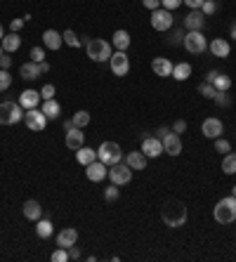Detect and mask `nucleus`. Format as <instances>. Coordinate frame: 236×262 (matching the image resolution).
Listing matches in <instances>:
<instances>
[{
	"mask_svg": "<svg viewBox=\"0 0 236 262\" xmlns=\"http://www.w3.org/2000/svg\"><path fill=\"white\" fill-rule=\"evenodd\" d=\"M161 220L173 229L184 227V222H187V206H184L182 201H177V199L165 201L163 208H161Z\"/></svg>",
	"mask_w": 236,
	"mask_h": 262,
	"instance_id": "f257e3e1",
	"label": "nucleus"
},
{
	"mask_svg": "<svg viewBox=\"0 0 236 262\" xmlns=\"http://www.w3.org/2000/svg\"><path fill=\"white\" fill-rule=\"evenodd\" d=\"M213 217H215L217 224L236 222V196H227V199L217 201V206L213 208Z\"/></svg>",
	"mask_w": 236,
	"mask_h": 262,
	"instance_id": "f03ea898",
	"label": "nucleus"
},
{
	"mask_svg": "<svg viewBox=\"0 0 236 262\" xmlns=\"http://www.w3.org/2000/svg\"><path fill=\"white\" fill-rule=\"evenodd\" d=\"M19 121H24V106L19 102L0 104V125H14Z\"/></svg>",
	"mask_w": 236,
	"mask_h": 262,
	"instance_id": "7ed1b4c3",
	"label": "nucleus"
},
{
	"mask_svg": "<svg viewBox=\"0 0 236 262\" xmlns=\"http://www.w3.org/2000/svg\"><path fill=\"white\" fill-rule=\"evenodd\" d=\"M97 159L102 163H107V166H116V163H121L123 161V152L118 142H102L99 149H97Z\"/></svg>",
	"mask_w": 236,
	"mask_h": 262,
	"instance_id": "20e7f679",
	"label": "nucleus"
},
{
	"mask_svg": "<svg viewBox=\"0 0 236 262\" xmlns=\"http://www.w3.org/2000/svg\"><path fill=\"white\" fill-rule=\"evenodd\" d=\"M85 50H88V57L92 62H109V59H111V45H109L107 41H102V38L88 41Z\"/></svg>",
	"mask_w": 236,
	"mask_h": 262,
	"instance_id": "39448f33",
	"label": "nucleus"
},
{
	"mask_svg": "<svg viewBox=\"0 0 236 262\" xmlns=\"http://www.w3.org/2000/svg\"><path fill=\"white\" fill-rule=\"evenodd\" d=\"M182 45L187 48V52H191V55H201V52L208 50V41H206L203 31H187Z\"/></svg>",
	"mask_w": 236,
	"mask_h": 262,
	"instance_id": "423d86ee",
	"label": "nucleus"
},
{
	"mask_svg": "<svg viewBox=\"0 0 236 262\" xmlns=\"http://www.w3.org/2000/svg\"><path fill=\"white\" fill-rule=\"evenodd\" d=\"M109 66H111V71H114V76H118V78L128 76V71H130V57L125 55L123 50H116V52H111Z\"/></svg>",
	"mask_w": 236,
	"mask_h": 262,
	"instance_id": "0eeeda50",
	"label": "nucleus"
},
{
	"mask_svg": "<svg viewBox=\"0 0 236 262\" xmlns=\"http://www.w3.org/2000/svg\"><path fill=\"white\" fill-rule=\"evenodd\" d=\"M109 177H111V184H128L130 179H132V168L128 163H116V166H109Z\"/></svg>",
	"mask_w": 236,
	"mask_h": 262,
	"instance_id": "6e6552de",
	"label": "nucleus"
},
{
	"mask_svg": "<svg viewBox=\"0 0 236 262\" xmlns=\"http://www.w3.org/2000/svg\"><path fill=\"white\" fill-rule=\"evenodd\" d=\"M24 125L33 132H43L47 125V116L41 109H26V114H24Z\"/></svg>",
	"mask_w": 236,
	"mask_h": 262,
	"instance_id": "1a4fd4ad",
	"label": "nucleus"
},
{
	"mask_svg": "<svg viewBox=\"0 0 236 262\" xmlns=\"http://www.w3.org/2000/svg\"><path fill=\"white\" fill-rule=\"evenodd\" d=\"M173 19H175V17H173V12H170V10H165V7H158V10H154V12H151V26L156 28V31H168L170 26H173Z\"/></svg>",
	"mask_w": 236,
	"mask_h": 262,
	"instance_id": "9d476101",
	"label": "nucleus"
},
{
	"mask_svg": "<svg viewBox=\"0 0 236 262\" xmlns=\"http://www.w3.org/2000/svg\"><path fill=\"white\" fill-rule=\"evenodd\" d=\"M142 154H144V156H147V159H158V156H161L163 154V142L158 137H144L142 139V149H140Z\"/></svg>",
	"mask_w": 236,
	"mask_h": 262,
	"instance_id": "9b49d317",
	"label": "nucleus"
},
{
	"mask_svg": "<svg viewBox=\"0 0 236 262\" xmlns=\"http://www.w3.org/2000/svg\"><path fill=\"white\" fill-rule=\"evenodd\" d=\"M222 130H224V125L220 118H206L201 125V132H203V137H208V139H217V137H222Z\"/></svg>",
	"mask_w": 236,
	"mask_h": 262,
	"instance_id": "f8f14e48",
	"label": "nucleus"
},
{
	"mask_svg": "<svg viewBox=\"0 0 236 262\" xmlns=\"http://www.w3.org/2000/svg\"><path fill=\"white\" fill-rule=\"evenodd\" d=\"M85 175H88L90 182H102L104 177H109V166L97 159V161H92L90 166H85Z\"/></svg>",
	"mask_w": 236,
	"mask_h": 262,
	"instance_id": "ddd939ff",
	"label": "nucleus"
},
{
	"mask_svg": "<svg viewBox=\"0 0 236 262\" xmlns=\"http://www.w3.org/2000/svg\"><path fill=\"white\" fill-rule=\"evenodd\" d=\"M161 142H163V154H170V156H180V154H182V139L173 130H170Z\"/></svg>",
	"mask_w": 236,
	"mask_h": 262,
	"instance_id": "4468645a",
	"label": "nucleus"
},
{
	"mask_svg": "<svg viewBox=\"0 0 236 262\" xmlns=\"http://www.w3.org/2000/svg\"><path fill=\"white\" fill-rule=\"evenodd\" d=\"M173 66H175V64L170 62L168 57H156L154 62H151V71H154L158 78H170L173 76Z\"/></svg>",
	"mask_w": 236,
	"mask_h": 262,
	"instance_id": "2eb2a0df",
	"label": "nucleus"
},
{
	"mask_svg": "<svg viewBox=\"0 0 236 262\" xmlns=\"http://www.w3.org/2000/svg\"><path fill=\"white\" fill-rule=\"evenodd\" d=\"M184 26H187V31H201V28L206 26V14H203L201 10H191V12L184 17Z\"/></svg>",
	"mask_w": 236,
	"mask_h": 262,
	"instance_id": "dca6fc26",
	"label": "nucleus"
},
{
	"mask_svg": "<svg viewBox=\"0 0 236 262\" xmlns=\"http://www.w3.org/2000/svg\"><path fill=\"white\" fill-rule=\"evenodd\" d=\"M21 213H24V217H26V220L36 222V220H41V217H43V206L36 199H28V201H24Z\"/></svg>",
	"mask_w": 236,
	"mask_h": 262,
	"instance_id": "f3484780",
	"label": "nucleus"
},
{
	"mask_svg": "<svg viewBox=\"0 0 236 262\" xmlns=\"http://www.w3.org/2000/svg\"><path fill=\"white\" fill-rule=\"evenodd\" d=\"M76 241H78V232H76L74 227L69 229H61L59 234H57V246L59 248H71V246H76Z\"/></svg>",
	"mask_w": 236,
	"mask_h": 262,
	"instance_id": "a211bd4d",
	"label": "nucleus"
},
{
	"mask_svg": "<svg viewBox=\"0 0 236 262\" xmlns=\"http://www.w3.org/2000/svg\"><path fill=\"white\" fill-rule=\"evenodd\" d=\"M41 92L38 90H24L19 95V104L24 109H38V104H41Z\"/></svg>",
	"mask_w": 236,
	"mask_h": 262,
	"instance_id": "6ab92c4d",
	"label": "nucleus"
},
{
	"mask_svg": "<svg viewBox=\"0 0 236 262\" xmlns=\"http://www.w3.org/2000/svg\"><path fill=\"white\" fill-rule=\"evenodd\" d=\"M210 55L213 57H220V59H224V57H229L231 48H229V41H224V38H215V41L208 45Z\"/></svg>",
	"mask_w": 236,
	"mask_h": 262,
	"instance_id": "aec40b11",
	"label": "nucleus"
},
{
	"mask_svg": "<svg viewBox=\"0 0 236 262\" xmlns=\"http://www.w3.org/2000/svg\"><path fill=\"white\" fill-rule=\"evenodd\" d=\"M64 142H66L69 149L78 152V149H81V146L85 144V135L81 132V128H71V130L66 132V139H64Z\"/></svg>",
	"mask_w": 236,
	"mask_h": 262,
	"instance_id": "412c9836",
	"label": "nucleus"
},
{
	"mask_svg": "<svg viewBox=\"0 0 236 262\" xmlns=\"http://www.w3.org/2000/svg\"><path fill=\"white\" fill-rule=\"evenodd\" d=\"M61 43H64V38H61V33L54 31V28H47L45 33H43V45H45L47 50H59Z\"/></svg>",
	"mask_w": 236,
	"mask_h": 262,
	"instance_id": "4be33fe9",
	"label": "nucleus"
},
{
	"mask_svg": "<svg viewBox=\"0 0 236 262\" xmlns=\"http://www.w3.org/2000/svg\"><path fill=\"white\" fill-rule=\"evenodd\" d=\"M19 73H21V78H24V81H36V78L41 76V66H38L36 62H31V59H28V62L21 64Z\"/></svg>",
	"mask_w": 236,
	"mask_h": 262,
	"instance_id": "5701e85b",
	"label": "nucleus"
},
{
	"mask_svg": "<svg viewBox=\"0 0 236 262\" xmlns=\"http://www.w3.org/2000/svg\"><path fill=\"white\" fill-rule=\"evenodd\" d=\"M76 161L81 163V166H90L92 161H97V149H90V146L83 144L78 152H76Z\"/></svg>",
	"mask_w": 236,
	"mask_h": 262,
	"instance_id": "b1692460",
	"label": "nucleus"
},
{
	"mask_svg": "<svg viewBox=\"0 0 236 262\" xmlns=\"http://www.w3.org/2000/svg\"><path fill=\"white\" fill-rule=\"evenodd\" d=\"M41 111L47 116V121H57V118H59V114H61V106H59V102H57V99H45Z\"/></svg>",
	"mask_w": 236,
	"mask_h": 262,
	"instance_id": "393cba45",
	"label": "nucleus"
},
{
	"mask_svg": "<svg viewBox=\"0 0 236 262\" xmlns=\"http://www.w3.org/2000/svg\"><path fill=\"white\" fill-rule=\"evenodd\" d=\"M111 43H114L116 50H125L130 48V33L128 31H123V28H118V31H114V35H111Z\"/></svg>",
	"mask_w": 236,
	"mask_h": 262,
	"instance_id": "a878e982",
	"label": "nucleus"
},
{
	"mask_svg": "<svg viewBox=\"0 0 236 262\" xmlns=\"http://www.w3.org/2000/svg\"><path fill=\"white\" fill-rule=\"evenodd\" d=\"M0 45H3V50H5V52H17V50H19V45H21L19 33H14V31L5 33V38L0 41Z\"/></svg>",
	"mask_w": 236,
	"mask_h": 262,
	"instance_id": "bb28decb",
	"label": "nucleus"
},
{
	"mask_svg": "<svg viewBox=\"0 0 236 262\" xmlns=\"http://www.w3.org/2000/svg\"><path fill=\"white\" fill-rule=\"evenodd\" d=\"M125 163H128L132 170H144V168H147V156L142 152H130L128 156H125Z\"/></svg>",
	"mask_w": 236,
	"mask_h": 262,
	"instance_id": "cd10ccee",
	"label": "nucleus"
},
{
	"mask_svg": "<svg viewBox=\"0 0 236 262\" xmlns=\"http://www.w3.org/2000/svg\"><path fill=\"white\" fill-rule=\"evenodd\" d=\"M54 232L52 222L47 220V217H41V220H36V234L41 236V239H50Z\"/></svg>",
	"mask_w": 236,
	"mask_h": 262,
	"instance_id": "c85d7f7f",
	"label": "nucleus"
},
{
	"mask_svg": "<svg viewBox=\"0 0 236 262\" xmlns=\"http://www.w3.org/2000/svg\"><path fill=\"white\" fill-rule=\"evenodd\" d=\"M189 76H191V64L180 62V64H175V66H173V78H175V81H180V83H182V81H187Z\"/></svg>",
	"mask_w": 236,
	"mask_h": 262,
	"instance_id": "c756f323",
	"label": "nucleus"
},
{
	"mask_svg": "<svg viewBox=\"0 0 236 262\" xmlns=\"http://www.w3.org/2000/svg\"><path fill=\"white\" fill-rule=\"evenodd\" d=\"M222 173L227 175H236V154H224L222 159Z\"/></svg>",
	"mask_w": 236,
	"mask_h": 262,
	"instance_id": "7c9ffc66",
	"label": "nucleus"
},
{
	"mask_svg": "<svg viewBox=\"0 0 236 262\" xmlns=\"http://www.w3.org/2000/svg\"><path fill=\"white\" fill-rule=\"evenodd\" d=\"M213 88L217 90V92H224V90H229L231 88V78L229 76H224L222 71L215 76V81H213Z\"/></svg>",
	"mask_w": 236,
	"mask_h": 262,
	"instance_id": "2f4dec72",
	"label": "nucleus"
},
{
	"mask_svg": "<svg viewBox=\"0 0 236 262\" xmlns=\"http://www.w3.org/2000/svg\"><path fill=\"white\" fill-rule=\"evenodd\" d=\"M61 38H64V43H66L69 48H81V38L76 35V31H71V28H66L64 33H61Z\"/></svg>",
	"mask_w": 236,
	"mask_h": 262,
	"instance_id": "473e14b6",
	"label": "nucleus"
},
{
	"mask_svg": "<svg viewBox=\"0 0 236 262\" xmlns=\"http://www.w3.org/2000/svg\"><path fill=\"white\" fill-rule=\"evenodd\" d=\"M71 121H74L76 128H81V130H83V128H85V125L90 123V114H88V111H83V109H81V111H76Z\"/></svg>",
	"mask_w": 236,
	"mask_h": 262,
	"instance_id": "72a5a7b5",
	"label": "nucleus"
},
{
	"mask_svg": "<svg viewBox=\"0 0 236 262\" xmlns=\"http://www.w3.org/2000/svg\"><path fill=\"white\" fill-rule=\"evenodd\" d=\"M213 102H215L217 106H222V109H227V106H231V95H227V90H224V92H215V97H213Z\"/></svg>",
	"mask_w": 236,
	"mask_h": 262,
	"instance_id": "f704fd0d",
	"label": "nucleus"
},
{
	"mask_svg": "<svg viewBox=\"0 0 236 262\" xmlns=\"http://www.w3.org/2000/svg\"><path fill=\"white\" fill-rule=\"evenodd\" d=\"M215 92H217V90L213 88V83H206V81H203V83L198 85V95H203L206 99H213V97H215Z\"/></svg>",
	"mask_w": 236,
	"mask_h": 262,
	"instance_id": "c9c22d12",
	"label": "nucleus"
},
{
	"mask_svg": "<svg viewBox=\"0 0 236 262\" xmlns=\"http://www.w3.org/2000/svg\"><path fill=\"white\" fill-rule=\"evenodd\" d=\"M10 85H12V76H10V71L0 69V92H5Z\"/></svg>",
	"mask_w": 236,
	"mask_h": 262,
	"instance_id": "e433bc0d",
	"label": "nucleus"
},
{
	"mask_svg": "<svg viewBox=\"0 0 236 262\" xmlns=\"http://www.w3.org/2000/svg\"><path fill=\"white\" fill-rule=\"evenodd\" d=\"M118 196H121V192H118V184H111L104 189V199L111 203V201H118Z\"/></svg>",
	"mask_w": 236,
	"mask_h": 262,
	"instance_id": "4c0bfd02",
	"label": "nucleus"
},
{
	"mask_svg": "<svg viewBox=\"0 0 236 262\" xmlns=\"http://www.w3.org/2000/svg\"><path fill=\"white\" fill-rule=\"evenodd\" d=\"M31 62H36V64H41V62H45V50L43 48H31Z\"/></svg>",
	"mask_w": 236,
	"mask_h": 262,
	"instance_id": "58836bf2",
	"label": "nucleus"
},
{
	"mask_svg": "<svg viewBox=\"0 0 236 262\" xmlns=\"http://www.w3.org/2000/svg\"><path fill=\"white\" fill-rule=\"evenodd\" d=\"M50 260L52 262H66L69 260V250L66 248H57L52 255H50Z\"/></svg>",
	"mask_w": 236,
	"mask_h": 262,
	"instance_id": "ea45409f",
	"label": "nucleus"
},
{
	"mask_svg": "<svg viewBox=\"0 0 236 262\" xmlns=\"http://www.w3.org/2000/svg\"><path fill=\"white\" fill-rule=\"evenodd\" d=\"M215 152H220V154H229V152H231V144L227 142V139L217 137V139H215Z\"/></svg>",
	"mask_w": 236,
	"mask_h": 262,
	"instance_id": "a19ab883",
	"label": "nucleus"
},
{
	"mask_svg": "<svg viewBox=\"0 0 236 262\" xmlns=\"http://www.w3.org/2000/svg\"><path fill=\"white\" fill-rule=\"evenodd\" d=\"M54 92H57V88H54L52 83L43 85V90H41V97H43V102H45V99H54Z\"/></svg>",
	"mask_w": 236,
	"mask_h": 262,
	"instance_id": "79ce46f5",
	"label": "nucleus"
},
{
	"mask_svg": "<svg viewBox=\"0 0 236 262\" xmlns=\"http://www.w3.org/2000/svg\"><path fill=\"white\" fill-rule=\"evenodd\" d=\"M201 12L206 14V17H208V14H215L217 12V5L213 3V0H206V3L201 5Z\"/></svg>",
	"mask_w": 236,
	"mask_h": 262,
	"instance_id": "37998d69",
	"label": "nucleus"
},
{
	"mask_svg": "<svg viewBox=\"0 0 236 262\" xmlns=\"http://www.w3.org/2000/svg\"><path fill=\"white\" fill-rule=\"evenodd\" d=\"M161 5L165 7V10H170V12H173V10H177L180 5H184V0H161Z\"/></svg>",
	"mask_w": 236,
	"mask_h": 262,
	"instance_id": "c03bdc74",
	"label": "nucleus"
},
{
	"mask_svg": "<svg viewBox=\"0 0 236 262\" xmlns=\"http://www.w3.org/2000/svg\"><path fill=\"white\" fill-rule=\"evenodd\" d=\"M142 5L154 12V10H158V7H161V0H142Z\"/></svg>",
	"mask_w": 236,
	"mask_h": 262,
	"instance_id": "a18cd8bd",
	"label": "nucleus"
},
{
	"mask_svg": "<svg viewBox=\"0 0 236 262\" xmlns=\"http://www.w3.org/2000/svg\"><path fill=\"white\" fill-rule=\"evenodd\" d=\"M187 130V121H182V118H180V121H175V125H173V132H175V135H180V132H184Z\"/></svg>",
	"mask_w": 236,
	"mask_h": 262,
	"instance_id": "49530a36",
	"label": "nucleus"
},
{
	"mask_svg": "<svg viewBox=\"0 0 236 262\" xmlns=\"http://www.w3.org/2000/svg\"><path fill=\"white\" fill-rule=\"evenodd\" d=\"M203 3H206V0H184V5H187L189 10H201Z\"/></svg>",
	"mask_w": 236,
	"mask_h": 262,
	"instance_id": "de8ad7c7",
	"label": "nucleus"
},
{
	"mask_svg": "<svg viewBox=\"0 0 236 262\" xmlns=\"http://www.w3.org/2000/svg\"><path fill=\"white\" fill-rule=\"evenodd\" d=\"M10 66H12V57L3 55L0 57V69H10Z\"/></svg>",
	"mask_w": 236,
	"mask_h": 262,
	"instance_id": "09e8293b",
	"label": "nucleus"
},
{
	"mask_svg": "<svg viewBox=\"0 0 236 262\" xmlns=\"http://www.w3.org/2000/svg\"><path fill=\"white\" fill-rule=\"evenodd\" d=\"M24 21H26V19H24V17H21V19H12V24H10V28H12L14 33H17V31H19L21 26H24Z\"/></svg>",
	"mask_w": 236,
	"mask_h": 262,
	"instance_id": "8fccbe9b",
	"label": "nucleus"
},
{
	"mask_svg": "<svg viewBox=\"0 0 236 262\" xmlns=\"http://www.w3.org/2000/svg\"><path fill=\"white\" fill-rule=\"evenodd\" d=\"M69 260H81V250L76 248V246H71V248H69Z\"/></svg>",
	"mask_w": 236,
	"mask_h": 262,
	"instance_id": "3c124183",
	"label": "nucleus"
},
{
	"mask_svg": "<svg viewBox=\"0 0 236 262\" xmlns=\"http://www.w3.org/2000/svg\"><path fill=\"white\" fill-rule=\"evenodd\" d=\"M182 41H184V33H182V31H175V35L170 38V43H173V45H180Z\"/></svg>",
	"mask_w": 236,
	"mask_h": 262,
	"instance_id": "603ef678",
	"label": "nucleus"
},
{
	"mask_svg": "<svg viewBox=\"0 0 236 262\" xmlns=\"http://www.w3.org/2000/svg\"><path fill=\"white\" fill-rule=\"evenodd\" d=\"M168 132H170V128H165V125H161V128L156 130V137H158V139H163V137H165V135H168Z\"/></svg>",
	"mask_w": 236,
	"mask_h": 262,
	"instance_id": "864d4df0",
	"label": "nucleus"
},
{
	"mask_svg": "<svg viewBox=\"0 0 236 262\" xmlns=\"http://www.w3.org/2000/svg\"><path fill=\"white\" fill-rule=\"evenodd\" d=\"M217 73H220V71H217V69L208 71V76H206V83H213V81H215V76H217Z\"/></svg>",
	"mask_w": 236,
	"mask_h": 262,
	"instance_id": "5fc2aeb1",
	"label": "nucleus"
},
{
	"mask_svg": "<svg viewBox=\"0 0 236 262\" xmlns=\"http://www.w3.org/2000/svg\"><path fill=\"white\" fill-rule=\"evenodd\" d=\"M38 66H41V76H43V73H47V71H50V64H47V62H41V64H38Z\"/></svg>",
	"mask_w": 236,
	"mask_h": 262,
	"instance_id": "6e6d98bb",
	"label": "nucleus"
},
{
	"mask_svg": "<svg viewBox=\"0 0 236 262\" xmlns=\"http://www.w3.org/2000/svg\"><path fill=\"white\" fill-rule=\"evenodd\" d=\"M71 128H76V125H74V121H64V130H71Z\"/></svg>",
	"mask_w": 236,
	"mask_h": 262,
	"instance_id": "4d7b16f0",
	"label": "nucleus"
},
{
	"mask_svg": "<svg viewBox=\"0 0 236 262\" xmlns=\"http://www.w3.org/2000/svg\"><path fill=\"white\" fill-rule=\"evenodd\" d=\"M229 33H231V41H236V21L231 24V28H229Z\"/></svg>",
	"mask_w": 236,
	"mask_h": 262,
	"instance_id": "13d9d810",
	"label": "nucleus"
},
{
	"mask_svg": "<svg viewBox=\"0 0 236 262\" xmlns=\"http://www.w3.org/2000/svg\"><path fill=\"white\" fill-rule=\"evenodd\" d=\"M5 38V28H3V24H0V41Z\"/></svg>",
	"mask_w": 236,
	"mask_h": 262,
	"instance_id": "bf43d9fd",
	"label": "nucleus"
},
{
	"mask_svg": "<svg viewBox=\"0 0 236 262\" xmlns=\"http://www.w3.org/2000/svg\"><path fill=\"white\" fill-rule=\"evenodd\" d=\"M3 55H5V50H3V45H0V57H3Z\"/></svg>",
	"mask_w": 236,
	"mask_h": 262,
	"instance_id": "052dcab7",
	"label": "nucleus"
},
{
	"mask_svg": "<svg viewBox=\"0 0 236 262\" xmlns=\"http://www.w3.org/2000/svg\"><path fill=\"white\" fill-rule=\"evenodd\" d=\"M231 196H236V184H234V189H231Z\"/></svg>",
	"mask_w": 236,
	"mask_h": 262,
	"instance_id": "680f3d73",
	"label": "nucleus"
}]
</instances>
